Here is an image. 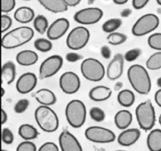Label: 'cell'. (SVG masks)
Masks as SVG:
<instances>
[{
    "label": "cell",
    "instance_id": "6da1fadb",
    "mask_svg": "<svg viewBox=\"0 0 161 151\" xmlns=\"http://www.w3.org/2000/svg\"><path fill=\"white\" fill-rule=\"evenodd\" d=\"M127 78L132 88L137 93L142 95L149 94L152 87L149 72L144 66L135 64L127 70Z\"/></svg>",
    "mask_w": 161,
    "mask_h": 151
},
{
    "label": "cell",
    "instance_id": "7a4b0ae2",
    "mask_svg": "<svg viewBox=\"0 0 161 151\" xmlns=\"http://www.w3.org/2000/svg\"><path fill=\"white\" fill-rule=\"evenodd\" d=\"M34 30L28 26H21L11 30L2 38V47L7 50L15 49L28 43L34 37Z\"/></svg>",
    "mask_w": 161,
    "mask_h": 151
},
{
    "label": "cell",
    "instance_id": "3957f363",
    "mask_svg": "<svg viewBox=\"0 0 161 151\" xmlns=\"http://www.w3.org/2000/svg\"><path fill=\"white\" fill-rule=\"evenodd\" d=\"M35 120L39 128L47 133H52L58 130L59 127V119L49 105H41L35 110Z\"/></svg>",
    "mask_w": 161,
    "mask_h": 151
},
{
    "label": "cell",
    "instance_id": "277c9868",
    "mask_svg": "<svg viewBox=\"0 0 161 151\" xmlns=\"http://www.w3.org/2000/svg\"><path fill=\"white\" fill-rule=\"evenodd\" d=\"M65 117L71 127L74 128L81 127L85 124L86 118L85 104L79 99L70 101L66 105Z\"/></svg>",
    "mask_w": 161,
    "mask_h": 151
},
{
    "label": "cell",
    "instance_id": "5b68a950",
    "mask_svg": "<svg viewBox=\"0 0 161 151\" xmlns=\"http://www.w3.org/2000/svg\"><path fill=\"white\" fill-rule=\"evenodd\" d=\"M135 116L140 128L148 131L156 124V112L150 100L140 103L135 109Z\"/></svg>",
    "mask_w": 161,
    "mask_h": 151
},
{
    "label": "cell",
    "instance_id": "8992f818",
    "mask_svg": "<svg viewBox=\"0 0 161 151\" xmlns=\"http://www.w3.org/2000/svg\"><path fill=\"white\" fill-rule=\"evenodd\" d=\"M83 76L91 82H99L105 76V69L100 61L93 58H86L80 65Z\"/></svg>",
    "mask_w": 161,
    "mask_h": 151
},
{
    "label": "cell",
    "instance_id": "52a82bcc",
    "mask_svg": "<svg viewBox=\"0 0 161 151\" xmlns=\"http://www.w3.org/2000/svg\"><path fill=\"white\" fill-rule=\"evenodd\" d=\"M160 25V19L154 14H146L136 20L132 27V34L137 37L146 36L155 31Z\"/></svg>",
    "mask_w": 161,
    "mask_h": 151
},
{
    "label": "cell",
    "instance_id": "ba28073f",
    "mask_svg": "<svg viewBox=\"0 0 161 151\" xmlns=\"http://www.w3.org/2000/svg\"><path fill=\"white\" fill-rule=\"evenodd\" d=\"M90 37L91 33L86 27H75L68 35L66 38V45L70 50H81L88 43Z\"/></svg>",
    "mask_w": 161,
    "mask_h": 151
},
{
    "label": "cell",
    "instance_id": "9c48e42d",
    "mask_svg": "<svg viewBox=\"0 0 161 151\" xmlns=\"http://www.w3.org/2000/svg\"><path fill=\"white\" fill-rule=\"evenodd\" d=\"M84 134L86 139L95 143H110L116 138L113 131L100 126H91L85 130Z\"/></svg>",
    "mask_w": 161,
    "mask_h": 151
},
{
    "label": "cell",
    "instance_id": "30bf717a",
    "mask_svg": "<svg viewBox=\"0 0 161 151\" xmlns=\"http://www.w3.org/2000/svg\"><path fill=\"white\" fill-rule=\"evenodd\" d=\"M63 65V58L60 55H51L46 58L39 66V76L40 80L50 78L61 69Z\"/></svg>",
    "mask_w": 161,
    "mask_h": 151
},
{
    "label": "cell",
    "instance_id": "8fae6325",
    "mask_svg": "<svg viewBox=\"0 0 161 151\" xmlns=\"http://www.w3.org/2000/svg\"><path fill=\"white\" fill-rule=\"evenodd\" d=\"M103 17V11L97 7H87L77 11L74 14L75 22L83 25H94Z\"/></svg>",
    "mask_w": 161,
    "mask_h": 151
},
{
    "label": "cell",
    "instance_id": "7c38bea8",
    "mask_svg": "<svg viewBox=\"0 0 161 151\" xmlns=\"http://www.w3.org/2000/svg\"><path fill=\"white\" fill-rule=\"evenodd\" d=\"M80 79L73 72H65L60 76L59 86L61 91L67 94H73L80 90Z\"/></svg>",
    "mask_w": 161,
    "mask_h": 151
},
{
    "label": "cell",
    "instance_id": "4fadbf2b",
    "mask_svg": "<svg viewBox=\"0 0 161 151\" xmlns=\"http://www.w3.org/2000/svg\"><path fill=\"white\" fill-rule=\"evenodd\" d=\"M69 20L64 17H60L53 22L47 31V38L50 40H57L64 36L69 28Z\"/></svg>",
    "mask_w": 161,
    "mask_h": 151
},
{
    "label": "cell",
    "instance_id": "5bb4252c",
    "mask_svg": "<svg viewBox=\"0 0 161 151\" xmlns=\"http://www.w3.org/2000/svg\"><path fill=\"white\" fill-rule=\"evenodd\" d=\"M37 76L33 72L22 74L16 83V89L20 94H28L35 89L37 85Z\"/></svg>",
    "mask_w": 161,
    "mask_h": 151
},
{
    "label": "cell",
    "instance_id": "9a60e30c",
    "mask_svg": "<svg viewBox=\"0 0 161 151\" xmlns=\"http://www.w3.org/2000/svg\"><path fill=\"white\" fill-rule=\"evenodd\" d=\"M124 58L122 53H116L108 64L106 69V76L110 80H116L124 72Z\"/></svg>",
    "mask_w": 161,
    "mask_h": 151
},
{
    "label": "cell",
    "instance_id": "2e32d148",
    "mask_svg": "<svg viewBox=\"0 0 161 151\" xmlns=\"http://www.w3.org/2000/svg\"><path fill=\"white\" fill-rule=\"evenodd\" d=\"M60 149L62 151H81L82 146L79 140L69 131H63L58 138Z\"/></svg>",
    "mask_w": 161,
    "mask_h": 151
},
{
    "label": "cell",
    "instance_id": "e0dca14e",
    "mask_svg": "<svg viewBox=\"0 0 161 151\" xmlns=\"http://www.w3.org/2000/svg\"><path fill=\"white\" fill-rule=\"evenodd\" d=\"M141 136V131L138 128H128L124 129L123 131L118 135L117 143L120 146L128 147L132 146L139 139Z\"/></svg>",
    "mask_w": 161,
    "mask_h": 151
},
{
    "label": "cell",
    "instance_id": "ac0fdd59",
    "mask_svg": "<svg viewBox=\"0 0 161 151\" xmlns=\"http://www.w3.org/2000/svg\"><path fill=\"white\" fill-rule=\"evenodd\" d=\"M32 97L40 105H53L56 103L57 97L54 93L47 88H41L32 94Z\"/></svg>",
    "mask_w": 161,
    "mask_h": 151
},
{
    "label": "cell",
    "instance_id": "d6986e66",
    "mask_svg": "<svg viewBox=\"0 0 161 151\" xmlns=\"http://www.w3.org/2000/svg\"><path fill=\"white\" fill-rule=\"evenodd\" d=\"M113 91L110 87L103 85L93 87L89 92V97L94 102H104L111 97Z\"/></svg>",
    "mask_w": 161,
    "mask_h": 151
},
{
    "label": "cell",
    "instance_id": "ffe728a7",
    "mask_svg": "<svg viewBox=\"0 0 161 151\" xmlns=\"http://www.w3.org/2000/svg\"><path fill=\"white\" fill-rule=\"evenodd\" d=\"M41 6L53 14L64 13L68 10V5L64 0H38Z\"/></svg>",
    "mask_w": 161,
    "mask_h": 151
},
{
    "label": "cell",
    "instance_id": "44dd1931",
    "mask_svg": "<svg viewBox=\"0 0 161 151\" xmlns=\"http://www.w3.org/2000/svg\"><path fill=\"white\" fill-rule=\"evenodd\" d=\"M39 60V56L33 50H25L19 52L16 56V61L20 65L31 66L36 64Z\"/></svg>",
    "mask_w": 161,
    "mask_h": 151
},
{
    "label": "cell",
    "instance_id": "7402d4cb",
    "mask_svg": "<svg viewBox=\"0 0 161 151\" xmlns=\"http://www.w3.org/2000/svg\"><path fill=\"white\" fill-rule=\"evenodd\" d=\"M132 120H133V116L129 110H119L115 115V124L117 128L120 129V130L127 129L131 124Z\"/></svg>",
    "mask_w": 161,
    "mask_h": 151
},
{
    "label": "cell",
    "instance_id": "603a6c76",
    "mask_svg": "<svg viewBox=\"0 0 161 151\" xmlns=\"http://www.w3.org/2000/svg\"><path fill=\"white\" fill-rule=\"evenodd\" d=\"M14 19L20 24L30 23L36 17L34 10L28 6H20L17 8L14 12Z\"/></svg>",
    "mask_w": 161,
    "mask_h": 151
},
{
    "label": "cell",
    "instance_id": "cb8c5ba5",
    "mask_svg": "<svg viewBox=\"0 0 161 151\" xmlns=\"http://www.w3.org/2000/svg\"><path fill=\"white\" fill-rule=\"evenodd\" d=\"M2 82L9 85L14 81L16 77V65L13 61H6L2 66Z\"/></svg>",
    "mask_w": 161,
    "mask_h": 151
},
{
    "label": "cell",
    "instance_id": "d4e9b609",
    "mask_svg": "<svg viewBox=\"0 0 161 151\" xmlns=\"http://www.w3.org/2000/svg\"><path fill=\"white\" fill-rule=\"evenodd\" d=\"M148 149L151 151H161V129H153L147 136Z\"/></svg>",
    "mask_w": 161,
    "mask_h": 151
},
{
    "label": "cell",
    "instance_id": "484cf974",
    "mask_svg": "<svg viewBox=\"0 0 161 151\" xmlns=\"http://www.w3.org/2000/svg\"><path fill=\"white\" fill-rule=\"evenodd\" d=\"M135 101V95L130 90H121L117 94V102L120 105L125 108L130 107Z\"/></svg>",
    "mask_w": 161,
    "mask_h": 151
},
{
    "label": "cell",
    "instance_id": "4316f807",
    "mask_svg": "<svg viewBox=\"0 0 161 151\" xmlns=\"http://www.w3.org/2000/svg\"><path fill=\"white\" fill-rule=\"evenodd\" d=\"M18 135L25 140H32L39 136V131L34 126L29 124H24L19 127Z\"/></svg>",
    "mask_w": 161,
    "mask_h": 151
},
{
    "label": "cell",
    "instance_id": "83f0119b",
    "mask_svg": "<svg viewBox=\"0 0 161 151\" xmlns=\"http://www.w3.org/2000/svg\"><path fill=\"white\" fill-rule=\"evenodd\" d=\"M33 26H34L35 30L39 34L43 35L44 33L47 32L49 27L48 20L47 17L43 15H38L33 20Z\"/></svg>",
    "mask_w": 161,
    "mask_h": 151
},
{
    "label": "cell",
    "instance_id": "f1b7e54d",
    "mask_svg": "<svg viewBox=\"0 0 161 151\" xmlns=\"http://www.w3.org/2000/svg\"><path fill=\"white\" fill-rule=\"evenodd\" d=\"M123 24L122 19L120 18H112L108 19L102 25V30L105 33H112L119 29Z\"/></svg>",
    "mask_w": 161,
    "mask_h": 151
},
{
    "label": "cell",
    "instance_id": "f546056e",
    "mask_svg": "<svg viewBox=\"0 0 161 151\" xmlns=\"http://www.w3.org/2000/svg\"><path fill=\"white\" fill-rule=\"evenodd\" d=\"M146 68L149 70H159L161 69V51H158L151 55L146 61Z\"/></svg>",
    "mask_w": 161,
    "mask_h": 151
},
{
    "label": "cell",
    "instance_id": "4dcf8cb0",
    "mask_svg": "<svg viewBox=\"0 0 161 151\" xmlns=\"http://www.w3.org/2000/svg\"><path fill=\"white\" fill-rule=\"evenodd\" d=\"M127 39V36L124 33L120 32H112L108 34L107 36V41L109 44L113 46L121 45L125 42Z\"/></svg>",
    "mask_w": 161,
    "mask_h": 151
},
{
    "label": "cell",
    "instance_id": "1f68e13d",
    "mask_svg": "<svg viewBox=\"0 0 161 151\" xmlns=\"http://www.w3.org/2000/svg\"><path fill=\"white\" fill-rule=\"evenodd\" d=\"M34 47L39 51L46 53V52H48L51 50L52 47H53V44H52L50 39L39 38V39L35 40Z\"/></svg>",
    "mask_w": 161,
    "mask_h": 151
},
{
    "label": "cell",
    "instance_id": "d6a6232c",
    "mask_svg": "<svg viewBox=\"0 0 161 151\" xmlns=\"http://www.w3.org/2000/svg\"><path fill=\"white\" fill-rule=\"evenodd\" d=\"M148 45L156 50L161 51V32L153 33L148 38Z\"/></svg>",
    "mask_w": 161,
    "mask_h": 151
},
{
    "label": "cell",
    "instance_id": "836d02e7",
    "mask_svg": "<svg viewBox=\"0 0 161 151\" xmlns=\"http://www.w3.org/2000/svg\"><path fill=\"white\" fill-rule=\"evenodd\" d=\"M90 116L96 122H102L105 118V113L103 109L99 107H92L89 111Z\"/></svg>",
    "mask_w": 161,
    "mask_h": 151
},
{
    "label": "cell",
    "instance_id": "e575fe53",
    "mask_svg": "<svg viewBox=\"0 0 161 151\" xmlns=\"http://www.w3.org/2000/svg\"><path fill=\"white\" fill-rule=\"evenodd\" d=\"M142 54V50L139 48H134L131 50H127L124 55V60L128 62H131V61H135L138 58H139L140 55Z\"/></svg>",
    "mask_w": 161,
    "mask_h": 151
},
{
    "label": "cell",
    "instance_id": "d590c367",
    "mask_svg": "<svg viewBox=\"0 0 161 151\" xmlns=\"http://www.w3.org/2000/svg\"><path fill=\"white\" fill-rule=\"evenodd\" d=\"M17 151H36V144L31 141V140H25L20 143L17 147Z\"/></svg>",
    "mask_w": 161,
    "mask_h": 151
},
{
    "label": "cell",
    "instance_id": "8d00e7d4",
    "mask_svg": "<svg viewBox=\"0 0 161 151\" xmlns=\"http://www.w3.org/2000/svg\"><path fill=\"white\" fill-rule=\"evenodd\" d=\"M14 137L12 131L8 127H4L2 130V141L6 145L12 144Z\"/></svg>",
    "mask_w": 161,
    "mask_h": 151
},
{
    "label": "cell",
    "instance_id": "74e56055",
    "mask_svg": "<svg viewBox=\"0 0 161 151\" xmlns=\"http://www.w3.org/2000/svg\"><path fill=\"white\" fill-rule=\"evenodd\" d=\"M28 105H29V101L26 98H22L15 104L14 109L15 113L20 114L26 111L27 109L28 108Z\"/></svg>",
    "mask_w": 161,
    "mask_h": 151
},
{
    "label": "cell",
    "instance_id": "f35d334b",
    "mask_svg": "<svg viewBox=\"0 0 161 151\" xmlns=\"http://www.w3.org/2000/svg\"><path fill=\"white\" fill-rule=\"evenodd\" d=\"M16 6L15 0H1L2 13L7 14L12 11Z\"/></svg>",
    "mask_w": 161,
    "mask_h": 151
},
{
    "label": "cell",
    "instance_id": "ab89813d",
    "mask_svg": "<svg viewBox=\"0 0 161 151\" xmlns=\"http://www.w3.org/2000/svg\"><path fill=\"white\" fill-rule=\"evenodd\" d=\"M13 20L7 14H2L1 16V32H5L12 26Z\"/></svg>",
    "mask_w": 161,
    "mask_h": 151
},
{
    "label": "cell",
    "instance_id": "60d3db41",
    "mask_svg": "<svg viewBox=\"0 0 161 151\" xmlns=\"http://www.w3.org/2000/svg\"><path fill=\"white\" fill-rule=\"evenodd\" d=\"M39 151H58L59 148L53 142H47L39 147Z\"/></svg>",
    "mask_w": 161,
    "mask_h": 151
},
{
    "label": "cell",
    "instance_id": "b9f144b4",
    "mask_svg": "<svg viewBox=\"0 0 161 151\" xmlns=\"http://www.w3.org/2000/svg\"><path fill=\"white\" fill-rule=\"evenodd\" d=\"M83 58V56L80 55V53H75V52H69V53H66L65 59L66 61L69 62H76V61H80Z\"/></svg>",
    "mask_w": 161,
    "mask_h": 151
},
{
    "label": "cell",
    "instance_id": "7bdbcfd3",
    "mask_svg": "<svg viewBox=\"0 0 161 151\" xmlns=\"http://www.w3.org/2000/svg\"><path fill=\"white\" fill-rule=\"evenodd\" d=\"M150 0H132V6L135 9H142L149 3Z\"/></svg>",
    "mask_w": 161,
    "mask_h": 151
},
{
    "label": "cell",
    "instance_id": "ee69618b",
    "mask_svg": "<svg viewBox=\"0 0 161 151\" xmlns=\"http://www.w3.org/2000/svg\"><path fill=\"white\" fill-rule=\"evenodd\" d=\"M101 54L105 59H109L112 56L111 49L107 45L102 46V48H101Z\"/></svg>",
    "mask_w": 161,
    "mask_h": 151
},
{
    "label": "cell",
    "instance_id": "f6af8a7d",
    "mask_svg": "<svg viewBox=\"0 0 161 151\" xmlns=\"http://www.w3.org/2000/svg\"><path fill=\"white\" fill-rule=\"evenodd\" d=\"M154 99H155V102L157 104V105L160 106L161 108V88L160 89H159L158 91L155 93Z\"/></svg>",
    "mask_w": 161,
    "mask_h": 151
},
{
    "label": "cell",
    "instance_id": "bcb514c9",
    "mask_svg": "<svg viewBox=\"0 0 161 151\" xmlns=\"http://www.w3.org/2000/svg\"><path fill=\"white\" fill-rule=\"evenodd\" d=\"M69 7H75L80 3L81 0H64Z\"/></svg>",
    "mask_w": 161,
    "mask_h": 151
},
{
    "label": "cell",
    "instance_id": "7dc6e473",
    "mask_svg": "<svg viewBox=\"0 0 161 151\" xmlns=\"http://www.w3.org/2000/svg\"><path fill=\"white\" fill-rule=\"evenodd\" d=\"M132 11L131 9H129V8H126V9H124L120 13V15L122 17H127L131 14Z\"/></svg>",
    "mask_w": 161,
    "mask_h": 151
},
{
    "label": "cell",
    "instance_id": "c3c4849f",
    "mask_svg": "<svg viewBox=\"0 0 161 151\" xmlns=\"http://www.w3.org/2000/svg\"><path fill=\"white\" fill-rule=\"evenodd\" d=\"M6 121H7V113H6V111H5L3 109H1V124H2V125H3V124H4Z\"/></svg>",
    "mask_w": 161,
    "mask_h": 151
},
{
    "label": "cell",
    "instance_id": "681fc988",
    "mask_svg": "<svg viewBox=\"0 0 161 151\" xmlns=\"http://www.w3.org/2000/svg\"><path fill=\"white\" fill-rule=\"evenodd\" d=\"M123 87V83L122 82H117L116 83L114 86V90L115 91H120Z\"/></svg>",
    "mask_w": 161,
    "mask_h": 151
},
{
    "label": "cell",
    "instance_id": "f907efd6",
    "mask_svg": "<svg viewBox=\"0 0 161 151\" xmlns=\"http://www.w3.org/2000/svg\"><path fill=\"white\" fill-rule=\"evenodd\" d=\"M113 3L116 5H124L128 2V0H113Z\"/></svg>",
    "mask_w": 161,
    "mask_h": 151
},
{
    "label": "cell",
    "instance_id": "816d5d0a",
    "mask_svg": "<svg viewBox=\"0 0 161 151\" xmlns=\"http://www.w3.org/2000/svg\"><path fill=\"white\" fill-rule=\"evenodd\" d=\"M157 86L161 88V76L159 77V78L157 79Z\"/></svg>",
    "mask_w": 161,
    "mask_h": 151
},
{
    "label": "cell",
    "instance_id": "f5cc1de1",
    "mask_svg": "<svg viewBox=\"0 0 161 151\" xmlns=\"http://www.w3.org/2000/svg\"><path fill=\"white\" fill-rule=\"evenodd\" d=\"M94 2H95V0H88L87 4H88V5H92L93 3H94Z\"/></svg>",
    "mask_w": 161,
    "mask_h": 151
},
{
    "label": "cell",
    "instance_id": "db71d44e",
    "mask_svg": "<svg viewBox=\"0 0 161 151\" xmlns=\"http://www.w3.org/2000/svg\"><path fill=\"white\" fill-rule=\"evenodd\" d=\"M1 89H2V94H1V96H2V97H3V96H4V94H5V90H4V88H3V87H2Z\"/></svg>",
    "mask_w": 161,
    "mask_h": 151
},
{
    "label": "cell",
    "instance_id": "11a10c76",
    "mask_svg": "<svg viewBox=\"0 0 161 151\" xmlns=\"http://www.w3.org/2000/svg\"><path fill=\"white\" fill-rule=\"evenodd\" d=\"M157 3L159 6H161V0H157Z\"/></svg>",
    "mask_w": 161,
    "mask_h": 151
},
{
    "label": "cell",
    "instance_id": "9f6ffc18",
    "mask_svg": "<svg viewBox=\"0 0 161 151\" xmlns=\"http://www.w3.org/2000/svg\"><path fill=\"white\" fill-rule=\"evenodd\" d=\"M159 124H160L161 126V114L160 115V116H159Z\"/></svg>",
    "mask_w": 161,
    "mask_h": 151
},
{
    "label": "cell",
    "instance_id": "6f0895ef",
    "mask_svg": "<svg viewBox=\"0 0 161 151\" xmlns=\"http://www.w3.org/2000/svg\"><path fill=\"white\" fill-rule=\"evenodd\" d=\"M23 1H31V0H23Z\"/></svg>",
    "mask_w": 161,
    "mask_h": 151
},
{
    "label": "cell",
    "instance_id": "680465c9",
    "mask_svg": "<svg viewBox=\"0 0 161 151\" xmlns=\"http://www.w3.org/2000/svg\"><path fill=\"white\" fill-rule=\"evenodd\" d=\"M105 1H108V0H105Z\"/></svg>",
    "mask_w": 161,
    "mask_h": 151
}]
</instances>
